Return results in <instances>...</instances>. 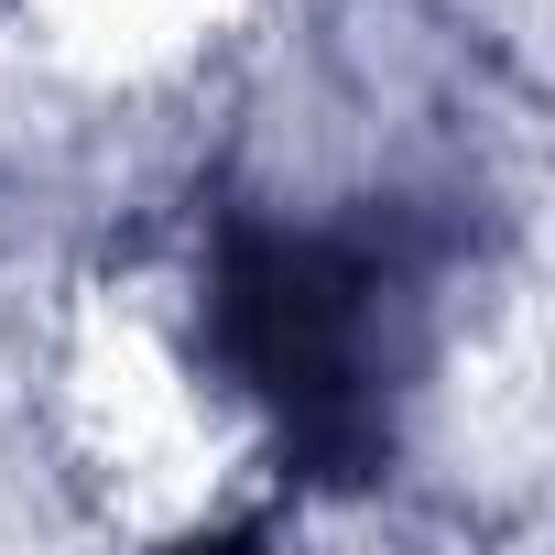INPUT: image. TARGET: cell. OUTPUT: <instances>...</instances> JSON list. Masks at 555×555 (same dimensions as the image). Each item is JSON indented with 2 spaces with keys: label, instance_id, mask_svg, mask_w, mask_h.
Instances as JSON below:
<instances>
[{
  "label": "cell",
  "instance_id": "obj_1",
  "mask_svg": "<svg viewBox=\"0 0 555 555\" xmlns=\"http://www.w3.org/2000/svg\"><path fill=\"white\" fill-rule=\"evenodd\" d=\"M371 327H382V272L338 240L295 229H240L218 261V338L229 360L295 414L306 457L371 447Z\"/></svg>",
  "mask_w": 555,
  "mask_h": 555
}]
</instances>
